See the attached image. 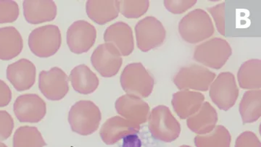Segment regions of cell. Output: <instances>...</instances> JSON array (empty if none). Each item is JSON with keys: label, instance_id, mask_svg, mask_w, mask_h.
<instances>
[{"label": "cell", "instance_id": "484cf974", "mask_svg": "<svg viewBox=\"0 0 261 147\" xmlns=\"http://www.w3.org/2000/svg\"><path fill=\"white\" fill-rule=\"evenodd\" d=\"M231 141L230 133L223 126H216L210 133L195 138L197 147H230Z\"/></svg>", "mask_w": 261, "mask_h": 147}, {"label": "cell", "instance_id": "836d02e7", "mask_svg": "<svg viewBox=\"0 0 261 147\" xmlns=\"http://www.w3.org/2000/svg\"><path fill=\"white\" fill-rule=\"evenodd\" d=\"M12 100V92L8 85L0 80V107H6Z\"/></svg>", "mask_w": 261, "mask_h": 147}, {"label": "cell", "instance_id": "ba28073f", "mask_svg": "<svg viewBox=\"0 0 261 147\" xmlns=\"http://www.w3.org/2000/svg\"><path fill=\"white\" fill-rule=\"evenodd\" d=\"M239 93L234 76L229 72L221 73L211 85V100L222 110H228L235 105Z\"/></svg>", "mask_w": 261, "mask_h": 147}, {"label": "cell", "instance_id": "277c9868", "mask_svg": "<svg viewBox=\"0 0 261 147\" xmlns=\"http://www.w3.org/2000/svg\"><path fill=\"white\" fill-rule=\"evenodd\" d=\"M148 128L152 136L163 142H172L181 133L179 123L164 105L154 107L149 113Z\"/></svg>", "mask_w": 261, "mask_h": 147}, {"label": "cell", "instance_id": "ac0fdd59", "mask_svg": "<svg viewBox=\"0 0 261 147\" xmlns=\"http://www.w3.org/2000/svg\"><path fill=\"white\" fill-rule=\"evenodd\" d=\"M25 20L31 24L51 21L57 15V6L51 0H25L23 3Z\"/></svg>", "mask_w": 261, "mask_h": 147}, {"label": "cell", "instance_id": "f1b7e54d", "mask_svg": "<svg viewBox=\"0 0 261 147\" xmlns=\"http://www.w3.org/2000/svg\"><path fill=\"white\" fill-rule=\"evenodd\" d=\"M20 10L17 3L11 0H0V23H13L18 19Z\"/></svg>", "mask_w": 261, "mask_h": 147}, {"label": "cell", "instance_id": "8992f818", "mask_svg": "<svg viewBox=\"0 0 261 147\" xmlns=\"http://www.w3.org/2000/svg\"><path fill=\"white\" fill-rule=\"evenodd\" d=\"M61 31L56 25H48L34 29L29 37L31 51L39 57L54 55L61 47Z\"/></svg>", "mask_w": 261, "mask_h": 147}, {"label": "cell", "instance_id": "3957f363", "mask_svg": "<svg viewBox=\"0 0 261 147\" xmlns=\"http://www.w3.org/2000/svg\"><path fill=\"white\" fill-rule=\"evenodd\" d=\"M154 78L142 63L128 65L122 72L121 84L127 95L147 98L154 88Z\"/></svg>", "mask_w": 261, "mask_h": 147}, {"label": "cell", "instance_id": "cb8c5ba5", "mask_svg": "<svg viewBox=\"0 0 261 147\" xmlns=\"http://www.w3.org/2000/svg\"><path fill=\"white\" fill-rule=\"evenodd\" d=\"M239 85L244 90H260L261 61L253 59L244 63L238 73Z\"/></svg>", "mask_w": 261, "mask_h": 147}, {"label": "cell", "instance_id": "44dd1931", "mask_svg": "<svg viewBox=\"0 0 261 147\" xmlns=\"http://www.w3.org/2000/svg\"><path fill=\"white\" fill-rule=\"evenodd\" d=\"M218 114L209 102H203L200 109L187 119V126L199 135L207 134L216 127Z\"/></svg>", "mask_w": 261, "mask_h": 147}, {"label": "cell", "instance_id": "ffe728a7", "mask_svg": "<svg viewBox=\"0 0 261 147\" xmlns=\"http://www.w3.org/2000/svg\"><path fill=\"white\" fill-rule=\"evenodd\" d=\"M86 6L89 18L99 25L116 19L120 13V1L118 0H89Z\"/></svg>", "mask_w": 261, "mask_h": 147}, {"label": "cell", "instance_id": "9c48e42d", "mask_svg": "<svg viewBox=\"0 0 261 147\" xmlns=\"http://www.w3.org/2000/svg\"><path fill=\"white\" fill-rule=\"evenodd\" d=\"M137 47L146 52L162 45L166 39V30L159 20L147 17L136 25Z\"/></svg>", "mask_w": 261, "mask_h": 147}, {"label": "cell", "instance_id": "4dcf8cb0", "mask_svg": "<svg viewBox=\"0 0 261 147\" xmlns=\"http://www.w3.org/2000/svg\"><path fill=\"white\" fill-rule=\"evenodd\" d=\"M196 3H197L196 0H183V1L166 0L164 1V6L166 7V10L173 14H182L193 7Z\"/></svg>", "mask_w": 261, "mask_h": 147}, {"label": "cell", "instance_id": "1f68e13d", "mask_svg": "<svg viewBox=\"0 0 261 147\" xmlns=\"http://www.w3.org/2000/svg\"><path fill=\"white\" fill-rule=\"evenodd\" d=\"M207 11L214 18L218 32L221 35H225V3L217 5L212 8H207Z\"/></svg>", "mask_w": 261, "mask_h": 147}, {"label": "cell", "instance_id": "d4e9b609", "mask_svg": "<svg viewBox=\"0 0 261 147\" xmlns=\"http://www.w3.org/2000/svg\"><path fill=\"white\" fill-rule=\"evenodd\" d=\"M240 112L244 124H252L261 116V90L245 92L240 105Z\"/></svg>", "mask_w": 261, "mask_h": 147}, {"label": "cell", "instance_id": "7402d4cb", "mask_svg": "<svg viewBox=\"0 0 261 147\" xmlns=\"http://www.w3.org/2000/svg\"><path fill=\"white\" fill-rule=\"evenodd\" d=\"M23 39L20 32L13 26L0 28V60L10 61L22 52Z\"/></svg>", "mask_w": 261, "mask_h": 147}, {"label": "cell", "instance_id": "7a4b0ae2", "mask_svg": "<svg viewBox=\"0 0 261 147\" xmlns=\"http://www.w3.org/2000/svg\"><path fill=\"white\" fill-rule=\"evenodd\" d=\"M102 114L99 107L91 101H80L73 105L68 114V122L73 132L89 136L99 128Z\"/></svg>", "mask_w": 261, "mask_h": 147}, {"label": "cell", "instance_id": "83f0119b", "mask_svg": "<svg viewBox=\"0 0 261 147\" xmlns=\"http://www.w3.org/2000/svg\"><path fill=\"white\" fill-rule=\"evenodd\" d=\"M147 0H123L120 1L119 11L127 18H139L148 10Z\"/></svg>", "mask_w": 261, "mask_h": 147}, {"label": "cell", "instance_id": "e575fe53", "mask_svg": "<svg viewBox=\"0 0 261 147\" xmlns=\"http://www.w3.org/2000/svg\"><path fill=\"white\" fill-rule=\"evenodd\" d=\"M0 147H8V146H7L6 145H5L4 143L1 142V141H0Z\"/></svg>", "mask_w": 261, "mask_h": 147}, {"label": "cell", "instance_id": "8fae6325", "mask_svg": "<svg viewBox=\"0 0 261 147\" xmlns=\"http://www.w3.org/2000/svg\"><path fill=\"white\" fill-rule=\"evenodd\" d=\"M91 63L101 76L111 78L118 73L123 60L114 46L106 43L98 46L94 50L91 57Z\"/></svg>", "mask_w": 261, "mask_h": 147}, {"label": "cell", "instance_id": "30bf717a", "mask_svg": "<svg viewBox=\"0 0 261 147\" xmlns=\"http://www.w3.org/2000/svg\"><path fill=\"white\" fill-rule=\"evenodd\" d=\"M39 87L42 95L47 100H61L69 91L68 77L61 68L55 67L49 71L41 72L39 77Z\"/></svg>", "mask_w": 261, "mask_h": 147}, {"label": "cell", "instance_id": "9a60e30c", "mask_svg": "<svg viewBox=\"0 0 261 147\" xmlns=\"http://www.w3.org/2000/svg\"><path fill=\"white\" fill-rule=\"evenodd\" d=\"M140 130V125L134 124L119 116H115L102 125L100 136L103 142L113 145L122 138L137 134Z\"/></svg>", "mask_w": 261, "mask_h": 147}, {"label": "cell", "instance_id": "2e32d148", "mask_svg": "<svg viewBox=\"0 0 261 147\" xmlns=\"http://www.w3.org/2000/svg\"><path fill=\"white\" fill-rule=\"evenodd\" d=\"M37 69L34 63L27 59H20L7 68V78L18 92L32 88L36 81Z\"/></svg>", "mask_w": 261, "mask_h": 147}, {"label": "cell", "instance_id": "4fadbf2b", "mask_svg": "<svg viewBox=\"0 0 261 147\" xmlns=\"http://www.w3.org/2000/svg\"><path fill=\"white\" fill-rule=\"evenodd\" d=\"M96 37L97 32L94 25L84 20H78L68 29L67 44L72 52L83 54L93 47Z\"/></svg>", "mask_w": 261, "mask_h": 147}, {"label": "cell", "instance_id": "52a82bcc", "mask_svg": "<svg viewBox=\"0 0 261 147\" xmlns=\"http://www.w3.org/2000/svg\"><path fill=\"white\" fill-rule=\"evenodd\" d=\"M216 78V73L197 65L183 67L173 77V83L181 90L207 92Z\"/></svg>", "mask_w": 261, "mask_h": 147}, {"label": "cell", "instance_id": "7c38bea8", "mask_svg": "<svg viewBox=\"0 0 261 147\" xmlns=\"http://www.w3.org/2000/svg\"><path fill=\"white\" fill-rule=\"evenodd\" d=\"M13 111L20 122L35 124L44 119L47 113V106L39 96L27 94L16 99Z\"/></svg>", "mask_w": 261, "mask_h": 147}, {"label": "cell", "instance_id": "6da1fadb", "mask_svg": "<svg viewBox=\"0 0 261 147\" xmlns=\"http://www.w3.org/2000/svg\"><path fill=\"white\" fill-rule=\"evenodd\" d=\"M178 32L184 40L197 44L208 39L214 33V25L209 15L203 10H192L178 24Z\"/></svg>", "mask_w": 261, "mask_h": 147}, {"label": "cell", "instance_id": "4316f807", "mask_svg": "<svg viewBox=\"0 0 261 147\" xmlns=\"http://www.w3.org/2000/svg\"><path fill=\"white\" fill-rule=\"evenodd\" d=\"M44 141L39 130L31 126H22L16 130L13 136V147H44Z\"/></svg>", "mask_w": 261, "mask_h": 147}, {"label": "cell", "instance_id": "d590c367", "mask_svg": "<svg viewBox=\"0 0 261 147\" xmlns=\"http://www.w3.org/2000/svg\"><path fill=\"white\" fill-rule=\"evenodd\" d=\"M179 147H191V146H187V145H183V146H179Z\"/></svg>", "mask_w": 261, "mask_h": 147}, {"label": "cell", "instance_id": "d6986e66", "mask_svg": "<svg viewBox=\"0 0 261 147\" xmlns=\"http://www.w3.org/2000/svg\"><path fill=\"white\" fill-rule=\"evenodd\" d=\"M205 101V96L200 92L181 90L173 94V108L181 119H189L200 109Z\"/></svg>", "mask_w": 261, "mask_h": 147}, {"label": "cell", "instance_id": "603a6c76", "mask_svg": "<svg viewBox=\"0 0 261 147\" xmlns=\"http://www.w3.org/2000/svg\"><path fill=\"white\" fill-rule=\"evenodd\" d=\"M70 81L75 92L82 95L93 93L99 85V81L95 73L86 65H80L72 70Z\"/></svg>", "mask_w": 261, "mask_h": 147}, {"label": "cell", "instance_id": "d6a6232c", "mask_svg": "<svg viewBox=\"0 0 261 147\" xmlns=\"http://www.w3.org/2000/svg\"><path fill=\"white\" fill-rule=\"evenodd\" d=\"M235 147H261V143L255 133L245 131L237 138Z\"/></svg>", "mask_w": 261, "mask_h": 147}, {"label": "cell", "instance_id": "5bb4252c", "mask_svg": "<svg viewBox=\"0 0 261 147\" xmlns=\"http://www.w3.org/2000/svg\"><path fill=\"white\" fill-rule=\"evenodd\" d=\"M115 105L117 112L130 122L140 125L148 121L150 109L148 104L140 97L122 96L116 100Z\"/></svg>", "mask_w": 261, "mask_h": 147}, {"label": "cell", "instance_id": "e0dca14e", "mask_svg": "<svg viewBox=\"0 0 261 147\" xmlns=\"http://www.w3.org/2000/svg\"><path fill=\"white\" fill-rule=\"evenodd\" d=\"M104 40L118 49L121 56H128L135 49L133 32L128 24L118 22L106 29Z\"/></svg>", "mask_w": 261, "mask_h": 147}, {"label": "cell", "instance_id": "5b68a950", "mask_svg": "<svg viewBox=\"0 0 261 147\" xmlns=\"http://www.w3.org/2000/svg\"><path fill=\"white\" fill-rule=\"evenodd\" d=\"M231 54L232 49L226 40L214 38L196 47L194 59L213 69H221Z\"/></svg>", "mask_w": 261, "mask_h": 147}, {"label": "cell", "instance_id": "f546056e", "mask_svg": "<svg viewBox=\"0 0 261 147\" xmlns=\"http://www.w3.org/2000/svg\"><path fill=\"white\" fill-rule=\"evenodd\" d=\"M15 124L13 117L7 111L0 110V141L11 136Z\"/></svg>", "mask_w": 261, "mask_h": 147}]
</instances>
